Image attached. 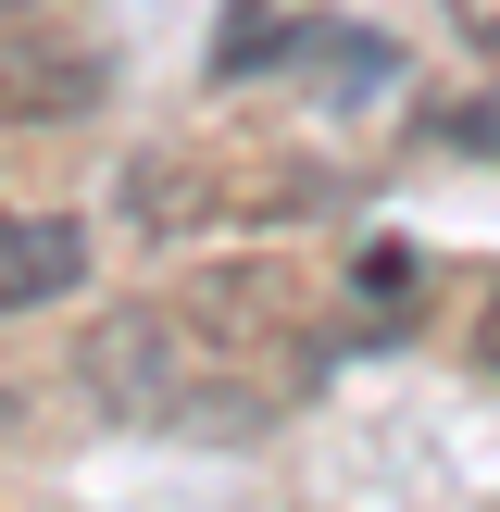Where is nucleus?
Wrapping results in <instances>:
<instances>
[{"instance_id": "1", "label": "nucleus", "mask_w": 500, "mask_h": 512, "mask_svg": "<svg viewBox=\"0 0 500 512\" xmlns=\"http://www.w3.org/2000/svg\"><path fill=\"white\" fill-rule=\"evenodd\" d=\"M88 388H100V413H125V425L175 413V400H188V350H175V325H163V313L88 325Z\"/></svg>"}, {"instance_id": "2", "label": "nucleus", "mask_w": 500, "mask_h": 512, "mask_svg": "<svg viewBox=\"0 0 500 512\" xmlns=\"http://www.w3.org/2000/svg\"><path fill=\"white\" fill-rule=\"evenodd\" d=\"M75 113H100V63L0 13V125H75Z\"/></svg>"}, {"instance_id": "3", "label": "nucleus", "mask_w": 500, "mask_h": 512, "mask_svg": "<svg viewBox=\"0 0 500 512\" xmlns=\"http://www.w3.org/2000/svg\"><path fill=\"white\" fill-rule=\"evenodd\" d=\"M88 275V238L63 213H0V313H38Z\"/></svg>"}, {"instance_id": "4", "label": "nucleus", "mask_w": 500, "mask_h": 512, "mask_svg": "<svg viewBox=\"0 0 500 512\" xmlns=\"http://www.w3.org/2000/svg\"><path fill=\"white\" fill-rule=\"evenodd\" d=\"M438 150H475V163H500V100H450V113H438Z\"/></svg>"}, {"instance_id": "5", "label": "nucleus", "mask_w": 500, "mask_h": 512, "mask_svg": "<svg viewBox=\"0 0 500 512\" xmlns=\"http://www.w3.org/2000/svg\"><path fill=\"white\" fill-rule=\"evenodd\" d=\"M450 25H463V38H475V50L500 63V0H450Z\"/></svg>"}, {"instance_id": "6", "label": "nucleus", "mask_w": 500, "mask_h": 512, "mask_svg": "<svg viewBox=\"0 0 500 512\" xmlns=\"http://www.w3.org/2000/svg\"><path fill=\"white\" fill-rule=\"evenodd\" d=\"M475 363L500 375V300H488V313H475Z\"/></svg>"}]
</instances>
